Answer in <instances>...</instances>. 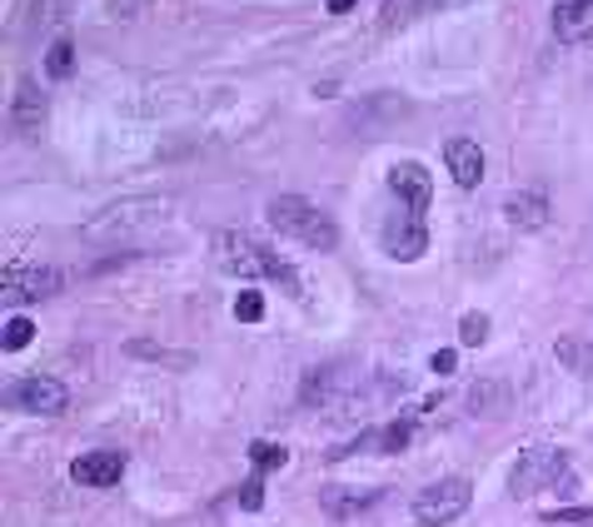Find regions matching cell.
<instances>
[{
	"label": "cell",
	"instance_id": "6da1fadb",
	"mask_svg": "<svg viewBox=\"0 0 593 527\" xmlns=\"http://www.w3.org/2000/svg\"><path fill=\"white\" fill-rule=\"evenodd\" d=\"M175 214V194H130V200H115L105 210H96L86 220V240L90 244H115V240H130V234H145V230H160V224Z\"/></svg>",
	"mask_w": 593,
	"mask_h": 527
},
{
	"label": "cell",
	"instance_id": "7a4b0ae2",
	"mask_svg": "<svg viewBox=\"0 0 593 527\" xmlns=\"http://www.w3.org/2000/svg\"><path fill=\"white\" fill-rule=\"evenodd\" d=\"M264 220H270L274 234L304 244V250H334V244H340V224L330 220V210L310 204L304 194H274V200L264 204Z\"/></svg>",
	"mask_w": 593,
	"mask_h": 527
},
{
	"label": "cell",
	"instance_id": "3957f363",
	"mask_svg": "<svg viewBox=\"0 0 593 527\" xmlns=\"http://www.w3.org/2000/svg\"><path fill=\"white\" fill-rule=\"evenodd\" d=\"M210 250H214V264H220L224 274H240V278H274V284H284V288H300L294 268L284 264L280 254L264 250V244H254L250 234H214Z\"/></svg>",
	"mask_w": 593,
	"mask_h": 527
},
{
	"label": "cell",
	"instance_id": "277c9868",
	"mask_svg": "<svg viewBox=\"0 0 593 527\" xmlns=\"http://www.w3.org/2000/svg\"><path fill=\"white\" fill-rule=\"evenodd\" d=\"M574 493V473H569L564 448H529L519 453L514 473H509V498H534V493Z\"/></svg>",
	"mask_w": 593,
	"mask_h": 527
},
{
	"label": "cell",
	"instance_id": "5b68a950",
	"mask_svg": "<svg viewBox=\"0 0 593 527\" xmlns=\"http://www.w3.org/2000/svg\"><path fill=\"white\" fill-rule=\"evenodd\" d=\"M66 288V274L50 264H10L6 278H0V304L20 308V304H40V298H56Z\"/></svg>",
	"mask_w": 593,
	"mask_h": 527
},
{
	"label": "cell",
	"instance_id": "8992f818",
	"mask_svg": "<svg viewBox=\"0 0 593 527\" xmlns=\"http://www.w3.org/2000/svg\"><path fill=\"white\" fill-rule=\"evenodd\" d=\"M469 503H474V488H469L464 478H439V483H429V488L419 493L409 513H414L419 527H444V523H454Z\"/></svg>",
	"mask_w": 593,
	"mask_h": 527
},
{
	"label": "cell",
	"instance_id": "52a82bcc",
	"mask_svg": "<svg viewBox=\"0 0 593 527\" xmlns=\"http://www.w3.org/2000/svg\"><path fill=\"white\" fill-rule=\"evenodd\" d=\"M390 194H394L399 204H404V214H419V220H424V214H429V200H434V180H429L424 164L399 160L394 170H390Z\"/></svg>",
	"mask_w": 593,
	"mask_h": 527
},
{
	"label": "cell",
	"instance_id": "ba28073f",
	"mask_svg": "<svg viewBox=\"0 0 593 527\" xmlns=\"http://www.w3.org/2000/svg\"><path fill=\"white\" fill-rule=\"evenodd\" d=\"M120 473H125V458L110 448H96V453H80L76 463H70V478L80 483V488H115Z\"/></svg>",
	"mask_w": 593,
	"mask_h": 527
},
{
	"label": "cell",
	"instance_id": "9c48e42d",
	"mask_svg": "<svg viewBox=\"0 0 593 527\" xmlns=\"http://www.w3.org/2000/svg\"><path fill=\"white\" fill-rule=\"evenodd\" d=\"M549 26H554V40H564V45H584V40L593 36V0H554Z\"/></svg>",
	"mask_w": 593,
	"mask_h": 527
},
{
	"label": "cell",
	"instance_id": "30bf717a",
	"mask_svg": "<svg viewBox=\"0 0 593 527\" xmlns=\"http://www.w3.org/2000/svg\"><path fill=\"white\" fill-rule=\"evenodd\" d=\"M384 250H390L399 264H414L419 254L429 250V224L419 220V214H399V220H390V230H384Z\"/></svg>",
	"mask_w": 593,
	"mask_h": 527
},
{
	"label": "cell",
	"instance_id": "8fae6325",
	"mask_svg": "<svg viewBox=\"0 0 593 527\" xmlns=\"http://www.w3.org/2000/svg\"><path fill=\"white\" fill-rule=\"evenodd\" d=\"M444 160H449V174H454L459 190H479L484 184V150H479L469 134H454L444 144Z\"/></svg>",
	"mask_w": 593,
	"mask_h": 527
},
{
	"label": "cell",
	"instance_id": "7c38bea8",
	"mask_svg": "<svg viewBox=\"0 0 593 527\" xmlns=\"http://www.w3.org/2000/svg\"><path fill=\"white\" fill-rule=\"evenodd\" d=\"M20 403H26L30 413H40V418H56V413L70 408V388L60 384V378H50V374L20 378Z\"/></svg>",
	"mask_w": 593,
	"mask_h": 527
},
{
	"label": "cell",
	"instance_id": "4fadbf2b",
	"mask_svg": "<svg viewBox=\"0 0 593 527\" xmlns=\"http://www.w3.org/2000/svg\"><path fill=\"white\" fill-rule=\"evenodd\" d=\"M374 503H384V488H324L320 493V508L324 518H360V513H370Z\"/></svg>",
	"mask_w": 593,
	"mask_h": 527
},
{
	"label": "cell",
	"instance_id": "5bb4252c",
	"mask_svg": "<svg viewBox=\"0 0 593 527\" xmlns=\"http://www.w3.org/2000/svg\"><path fill=\"white\" fill-rule=\"evenodd\" d=\"M504 220L519 224V230H544L549 224V200L539 190H514L504 200Z\"/></svg>",
	"mask_w": 593,
	"mask_h": 527
},
{
	"label": "cell",
	"instance_id": "9a60e30c",
	"mask_svg": "<svg viewBox=\"0 0 593 527\" xmlns=\"http://www.w3.org/2000/svg\"><path fill=\"white\" fill-rule=\"evenodd\" d=\"M454 6H469V0H384V6H380V26L384 30H404L409 20L429 16V10H454Z\"/></svg>",
	"mask_w": 593,
	"mask_h": 527
},
{
	"label": "cell",
	"instance_id": "2e32d148",
	"mask_svg": "<svg viewBox=\"0 0 593 527\" xmlns=\"http://www.w3.org/2000/svg\"><path fill=\"white\" fill-rule=\"evenodd\" d=\"M10 120H16L20 134H40V125H46V95H40V85H20L16 90V105H10Z\"/></svg>",
	"mask_w": 593,
	"mask_h": 527
},
{
	"label": "cell",
	"instance_id": "e0dca14e",
	"mask_svg": "<svg viewBox=\"0 0 593 527\" xmlns=\"http://www.w3.org/2000/svg\"><path fill=\"white\" fill-rule=\"evenodd\" d=\"M80 0H30V30H56L70 20Z\"/></svg>",
	"mask_w": 593,
	"mask_h": 527
},
{
	"label": "cell",
	"instance_id": "ac0fdd59",
	"mask_svg": "<svg viewBox=\"0 0 593 527\" xmlns=\"http://www.w3.org/2000/svg\"><path fill=\"white\" fill-rule=\"evenodd\" d=\"M70 70H76V45H70L66 36L50 40V50H46V75H50V80H66Z\"/></svg>",
	"mask_w": 593,
	"mask_h": 527
},
{
	"label": "cell",
	"instance_id": "d6986e66",
	"mask_svg": "<svg viewBox=\"0 0 593 527\" xmlns=\"http://www.w3.org/2000/svg\"><path fill=\"white\" fill-rule=\"evenodd\" d=\"M250 463L254 473H274L290 463V453H284V443H250Z\"/></svg>",
	"mask_w": 593,
	"mask_h": 527
},
{
	"label": "cell",
	"instance_id": "ffe728a7",
	"mask_svg": "<svg viewBox=\"0 0 593 527\" xmlns=\"http://www.w3.org/2000/svg\"><path fill=\"white\" fill-rule=\"evenodd\" d=\"M125 354H130V358H155V364H175V368H185V364H190V354H165V348L150 344V338H130Z\"/></svg>",
	"mask_w": 593,
	"mask_h": 527
},
{
	"label": "cell",
	"instance_id": "44dd1931",
	"mask_svg": "<svg viewBox=\"0 0 593 527\" xmlns=\"http://www.w3.org/2000/svg\"><path fill=\"white\" fill-rule=\"evenodd\" d=\"M409 438H414V413H404V418H394L390 428L380 433V448H384V453H399Z\"/></svg>",
	"mask_w": 593,
	"mask_h": 527
},
{
	"label": "cell",
	"instance_id": "7402d4cb",
	"mask_svg": "<svg viewBox=\"0 0 593 527\" xmlns=\"http://www.w3.org/2000/svg\"><path fill=\"white\" fill-rule=\"evenodd\" d=\"M234 318H240V324H260L264 318V294L260 288H240V298H234Z\"/></svg>",
	"mask_w": 593,
	"mask_h": 527
},
{
	"label": "cell",
	"instance_id": "603a6c76",
	"mask_svg": "<svg viewBox=\"0 0 593 527\" xmlns=\"http://www.w3.org/2000/svg\"><path fill=\"white\" fill-rule=\"evenodd\" d=\"M0 338H6V348L16 354V348H26L30 338H36V324H30L26 314H10V318H6V334H0Z\"/></svg>",
	"mask_w": 593,
	"mask_h": 527
},
{
	"label": "cell",
	"instance_id": "cb8c5ba5",
	"mask_svg": "<svg viewBox=\"0 0 593 527\" xmlns=\"http://www.w3.org/2000/svg\"><path fill=\"white\" fill-rule=\"evenodd\" d=\"M334 374H340V368H320V374L304 378V403H320L324 394H334V388H340V384H330Z\"/></svg>",
	"mask_w": 593,
	"mask_h": 527
},
{
	"label": "cell",
	"instance_id": "d4e9b609",
	"mask_svg": "<svg viewBox=\"0 0 593 527\" xmlns=\"http://www.w3.org/2000/svg\"><path fill=\"white\" fill-rule=\"evenodd\" d=\"M459 338H464L469 348L484 344V338H489V318L484 314H464V318H459Z\"/></svg>",
	"mask_w": 593,
	"mask_h": 527
},
{
	"label": "cell",
	"instance_id": "484cf974",
	"mask_svg": "<svg viewBox=\"0 0 593 527\" xmlns=\"http://www.w3.org/2000/svg\"><path fill=\"white\" fill-rule=\"evenodd\" d=\"M559 358H564L569 368H589V354H584V338L579 334H564L559 338Z\"/></svg>",
	"mask_w": 593,
	"mask_h": 527
},
{
	"label": "cell",
	"instance_id": "4316f807",
	"mask_svg": "<svg viewBox=\"0 0 593 527\" xmlns=\"http://www.w3.org/2000/svg\"><path fill=\"white\" fill-rule=\"evenodd\" d=\"M240 508H250V513L264 508V483H260V478H250V483L240 488Z\"/></svg>",
	"mask_w": 593,
	"mask_h": 527
},
{
	"label": "cell",
	"instance_id": "83f0119b",
	"mask_svg": "<svg viewBox=\"0 0 593 527\" xmlns=\"http://www.w3.org/2000/svg\"><path fill=\"white\" fill-rule=\"evenodd\" d=\"M549 523H593V508H554Z\"/></svg>",
	"mask_w": 593,
	"mask_h": 527
},
{
	"label": "cell",
	"instance_id": "f1b7e54d",
	"mask_svg": "<svg viewBox=\"0 0 593 527\" xmlns=\"http://www.w3.org/2000/svg\"><path fill=\"white\" fill-rule=\"evenodd\" d=\"M454 368H459V354H454V348H439V354H434V374H439V378H449Z\"/></svg>",
	"mask_w": 593,
	"mask_h": 527
},
{
	"label": "cell",
	"instance_id": "f546056e",
	"mask_svg": "<svg viewBox=\"0 0 593 527\" xmlns=\"http://www.w3.org/2000/svg\"><path fill=\"white\" fill-rule=\"evenodd\" d=\"M344 10H354V0H330V16H344Z\"/></svg>",
	"mask_w": 593,
	"mask_h": 527
}]
</instances>
